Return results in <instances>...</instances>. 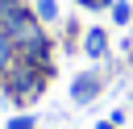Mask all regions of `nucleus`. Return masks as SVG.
Instances as JSON below:
<instances>
[{
  "instance_id": "obj_1",
  "label": "nucleus",
  "mask_w": 133,
  "mask_h": 129,
  "mask_svg": "<svg viewBox=\"0 0 133 129\" xmlns=\"http://www.w3.org/2000/svg\"><path fill=\"white\" fill-rule=\"evenodd\" d=\"M96 92H100V79H96V75H79V79H75V87H71V96H75L79 104L96 100Z\"/></svg>"
},
{
  "instance_id": "obj_2",
  "label": "nucleus",
  "mask_w": 133,
  "mask_h": 129,
  "mask_svg": "<svg viewBox=\"0 0 133 129\" xmlns=\"http://www.w3.org/2000/svg\"><path fill=\"white\" fill-rule=\"evenodd\" d=\"M87 54H91V58H100V54H104V33H100V29H91V33H87Z\"/></svg>"
},
{
  "instance_id": "obj_3",
  "label": "nucleus",
  "mask_w": 133,
  "mask_h": 129,
  "mask_svg": "<svg viewBox=\"0 0 133 129\" xmlns=\"http://www.w3.org/2000/svg\"><path fill=\"white\" fill-rule=\"evenodd\" d=\"M37 12H42L46 21H54V12H58V8H54V0H37Z\"/></svg>"
},
{
  "instance_id": "obj_4",
  "label": "nucleus",
  "mask_w": 133,
  "mask_h": 129,
  "mask_svg": "<svg viewBox=\"0 0 133 129\" xmlns=\"http://www.w3.org/2000/svg\"><path fill=\"white\" fill-rule=\"evenodd\" d=\"M8 50H12V42H8V33H0V67L8 62Z\"/></svg>"
},
{
  "instance_id": "obj_5",
  "label": "nucleus",
  "mask_w": 133,
  "mask_h": 129,
  "mask_svg": "<svg viewBox=\"0 0 133 129\" xmlns=\"http://www.w3.org/2000/svg\"><path fill=\"white\" fill-rule=\"evenodd\" d=\"M112 17H116V25H125V21H129V4H116V8H112Z\"/></svg>"
},
{
  "instance_id": "obj_6",
  "label": "nucleus",
  "mask_w": 133,
  "mask_h": 129,
  "mask_svg": "<svg viewBox=\"0 0 133 129\" xmlns=\"http://www.w3.org/2000/svg\"><path fill=\"white\" fill-rule=\"evenodd\" d=\"M8 129H33V121H29V117H21V121H12Z\"/></svg>"
}]
</instances>
